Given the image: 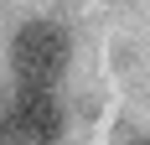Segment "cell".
<instances>
[{
    "instance_id": "1",
    "label": "cell",
    "mask_w": 150,
    "mask_h": 145,
    "mask_svg": "<svg viewBox=\"0 0 150 145\" xmlns=\"http://www.w3.org/2000/svg\"><path fill=\"white\" fill-rule=\"evenodd\" d=\"M73 42L57 21H26L11 36V72L16 88H57V78L67 72Z\"/></svg>"
},
{
    "instance_id": "3",
    "label": "cell",
    "mask_w": 150,
    "mask_h": 145,
    "mask_svg": "<svg viewBox=\"0 0 150 145\" xmlns=\"http://www.w3.org/2000/svg\"><path fill=\"white\" fill-rule=\"evenodd\" d=\"M145 145H150V140H145Z\"/></svg>"
},
{
    "instance_id": "2",
    "label": "cell",
    "mask_w": 150,
    "mask_h": 145,
    "mask_svg": "<svg viewBox=\"0 0 150 145\" xmlns=\"http://www.w3.org/2000/svg\"><path fill=\"white\" fill-rule=\"evenodd\" d=\"M62 135V104L52 88H16L11 109L0 119V140L11 145H57Z\"/></svg>"
}]
</instances>
